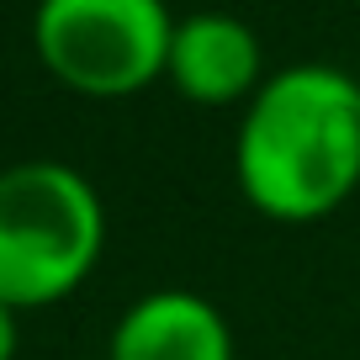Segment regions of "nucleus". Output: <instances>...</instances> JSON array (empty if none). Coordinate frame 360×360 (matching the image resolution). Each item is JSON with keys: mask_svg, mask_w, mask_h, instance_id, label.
<instances>
[{"mask_svg": "<svg viewBox=\"0 0 360 360\" xmlns=\"http://www.w3.org/2000/svg\"><path fill=\"white\" fill-rule=\"evenodd\" d=\"M233 186L259 217L307 228L360 191V79L328 58L265 75L238 106Z\"/></svg>", "mask_w": 360, "mask_h": 360, "instance_id": "obj_1", "label": "nucleus"}, {"mask_svg": "<svg viewBox=\"0 0 360 360\" xmlns=\"http://www.w3.org/2000/svg\"><path fill=\"white\" fill-rule=\"evenodd\" d=\"M106 255V202L64 159L0 169V302L37 313L90 281Z\"/></svg>", "mask_w": 360, "mask_h": 360, "instance_id": "obj_2", "label": "nucleus"}, {"mask_svg": "<svg viewBox=\"0 0 360 360\" xmlns=\"http://www.w3.org/2000/svg\"><path fill=\"white\" fill-rule=\"evenodd\" d=\"M175 11L169 0H37L32 53L85 101H127L165 79Z\"/></svg>", "mask_w": 360, "mask_h": 360, "instance_id": "obj_3", "label": "nucleus"}, {"mask_svg": "<svg viewBox=\"0 0 360 360\" xmlns=\"http://www.w3.org/2000/svg\"><path fill=\"white\" fill-rule=\"evenodd\" d=\"M165 79L191 106H244L265 85V48L259 32L233 11H191L175 16Z\"/></svg>", "mask_w": 360, "mask_h": 360, "instance_id": "obj_4", "label": "nucleus"}, {"mask_svg": "<svg viewBox=\"0 0 360 360\" xmlns=\"http://www.w3.org/2000/svg\"><path fill=\"white\" fill-rule=\"evenodd\" d=\"M106 360H233V328L212 297L159 286L112 323Z\"/></svg>", "mask_w": 360, "mask_h": 360, "instance_id": "obj_5", "label": "nucleus"}, {"mask_svg": "<svg viewBox=\"0 0 360 360\" xmlns=\"http://www.w3.org/2000/svg\"><path fill=\"white\" fill-rule=\"evenodd\" d=\"M16 349H22V313L0 302V360H16Z\"/></svg>", "mask_w": 360, "mask_h": 360, "instance_id": "obj_6", "label": "nucleus"}]
</instances>
